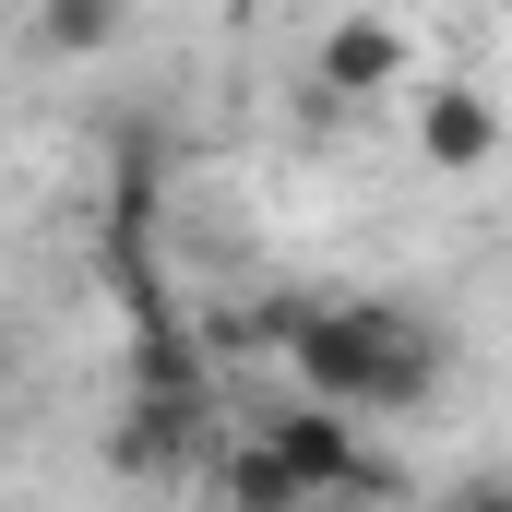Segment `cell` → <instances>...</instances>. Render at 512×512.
Returning <instances> with one entry per match:
<instances>
[{
	"instance_id": "cell-5",
	"label": "cell",
	"mask_w": 512,
	"mask_h": 512,
	"mask_svg": "<svg viewBox=\"0 0 512 512\" xmlns=\"http://www.w3.org/2000/svg\"><path fill=\"white\" fill-rule=\"evenodd\" d=\"M131 0H36V48H60V60H96V48H120Z\"/></svg>"
},
{
	"instance_id": "cell-2",
	"label": "cell",
	"mask_w": 512,
	"mask_h": 512,
	"mask_svg": "<svg viewBox=\"0 0 512 512\" xmlns=\"http://www.w3.org/2000/svg\"><path fill=\"white\" fill-rule=\"evenodd\" d=\"M215 489L298 512V501H358V489H393V465H382V453H358V417H346V405L298 393V405L251 417V441L215 465Z\"/></svg>"
},
{
	"instance_id": "cell-4",
	"label": "cell",
	"mask_w": 512,
	"mask_h": 512,
	"mask_svg": "<svg viewBox=\"0 0 512 512\" xmlns=\"http://www.w3.org/2000/svg\"><path fill=\"white\" fill-rule=\"evenodd\" d=\"M417 155H429V167H489V155H501V108H489L477 84H429V96H417Z\"/></svg>"
},
{
	"instance_id": "cell-1",
	"label": "cell",
	"mask_w": 512,
	"mask_h": 512,
	"mask_svg": "<svg viewBox=\"0 0 512 512\" xmlns=\"http://www.w3.org/2000/svg\"><path fill=\"white\" fill-rule=\"evenodd\" d=\"M274 346H286V382L346 417H417L441 393V334L382 298H298L274 310Z\"/></svg>"
},
{
	"instance_id": "cell-3",
	"label": "cell",
	"mask_w": 512,
	"mask_h": 512,
	"mask_svg": "<svg viewBox=\"0 0 512 512\" xmlns=\"http://www.w3.org/2000/svg\"><path fill=\"white\" fill-rule=\"evenodd\" d=\"M405 60H417V48H405V24H393V12H334L310 72H322V96H334V108H382L393 84H405Z\"/></svg>"
}]
</instances>
